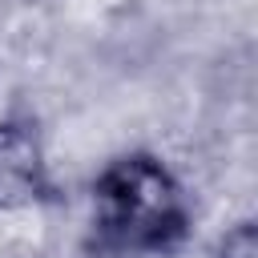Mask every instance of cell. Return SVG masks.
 <instances>
[{"mask_svg":"<svg viewBox=\"0 0 258 258\" xmlns=\"http://www.w3.org/2000/svg\"><path fill=\"white\" fill-rule=\"evenodd\" d=\"M97 218L117 246L153 250L185 230V198L161 161L133 153L101 173Z\"/></svg>","mask_w":258,"mask_h":258,"instance_id":"cell-1","label":"cell"},{"mask_svg":"<svg viewBox=\"0 0 258 258\" xmlns=\"http://www.w3.org/2000/svg\"><path fill=\"white\" fill-rule=\"evenodd\" d=\"M44 189L40 145L24 125H0V206L32 202Z\"/></svg>","mask_w":258,"mask_h":258,"instance_id":"cell-2","label":"cell"},{"mask_svg":"<svg viewBox=\"0 0 258 258\" xmlns=\"http://www.w3.org/2000/svg\"><path fill=\"white\" fill-rule=\"evenodd\" d=\"M226 258H254V230L250 226H238L226 238Z\"/></svg>","mask_w":258,"mask_h":258,"instance_id":"cell-3","label":"cell"}]
</instances>
